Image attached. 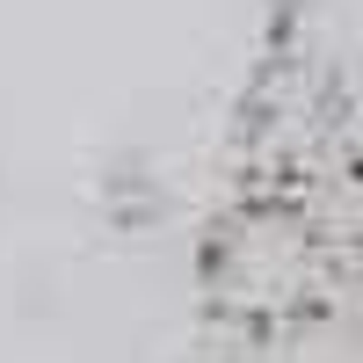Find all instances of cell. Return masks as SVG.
Wrapping results in <instances>:
<instances>
[{
    "instance_id": "1",
    "label": "cell",
    "mask_w": 363,
    "mask_h": 363,
    "mask_svg": "<svg viewBox=\"0 0 363 363\" xmlns=\"http://www.w3.org/2000/svg\"><path fill=\"white\" fill-rule=\"evenodd\" d=\"M349 291V218L335 196L240 182L196 233V306L247 342H284L335 320Z\"/></svg>"
},
{
    "instance_id": "2",
    "label": "cell",
    "mask_w": 363,
    "mask_h": 363,
    "mask_svg": "<svg viewBox=\"0 0 363 363\" xmlns=\"http://www.w3.org/2000/svg\"><path fill=\"white\" fill-rule=\"evenodd\" d=\"M240 182H284V189H320V196H335V182H349L342 80L298 37H277L247 80V102H240Z\"/></svg>"
}]
</instances>
